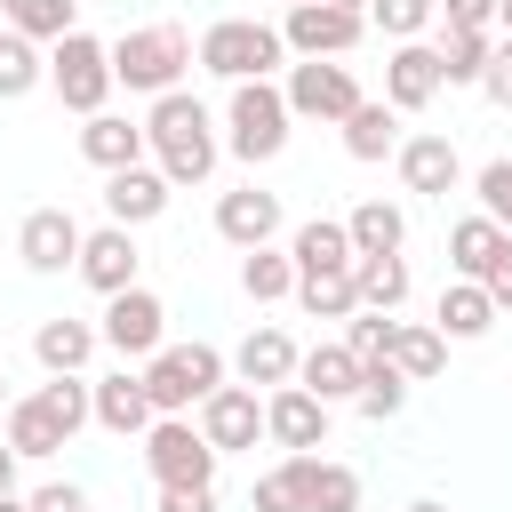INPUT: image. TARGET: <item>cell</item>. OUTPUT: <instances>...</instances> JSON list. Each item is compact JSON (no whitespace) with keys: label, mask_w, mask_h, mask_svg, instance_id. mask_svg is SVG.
Segmentation results:
<instances>
[{"label":"cell","mask_w":512,"mask_h":512,"mask_svg":"<svg viewBox=\"0 0 512 512\" xmlns=\"http://www.w3.org/2000/svg\"><path fill=\"white\" fill-rule=\"evenodd\" d=\"M224 352L216 344H160L136 376H144V400H152V416H192L216 384H224Z\"/></svg>","instance_id":"obj_6"},{"label":"cell","mask_w":512,"mask_h":512,"mask_svg":"<svg viewBox=\"0 0 512 512\" xmlns=\"http://www.w3.org/2000/svg\"><path fill=\"white\" fill-rule=\"evenodd\" d=\"M192 64L240 88V80H272V72L288 64V48H280V24H264V16H216V24L200 32Z\"/></svg>","instance_id":"obj_4"},{"label":"cell","mask_w":512,"mask_h":512,"mask_svg":"<svg viewBox=\"0 0 512 512\" xmlns=\"http://www.w3.org/2000/svg\"><path fill=\"white\" fill-rule=\"evenodd\" d=\"M312 512H360V472L336 456H312Z\"/></svg>","instance_id":"obj_40"},{"label":"cell","mask_w":512,"mask_h":512,"mask_svg":"<svg viewBox=\"0 0 512 512\" xmlns=\"http://www.w3.org/2000/svg\"><path fill=\"white\" fill-rule=\"evenodd\" d=\"M400 184L408 192H424V200H448L456 184H464V152H456V136H440V128H424V136H400Z\"/></svg>","instance_id":"obj_14"},{"label":"cell","mask_w":512,"mask_h":512,"mask_svg":"<svg viewBox=\"0 0 512 512\" xmlns=\"http://www.w3.org/2000/svg\"><path fill=\"white\" fill-rule=\"evenodd\" d=\"M120 360H152L160 344H168V304L136 280V288H120V296H104V328H96Z\"/></svg>","instance_id":"obj_10"},{"label":"cell","mask_w":512,"mask_h":512,"mask_svg":"<svg viewBox=\"0 0 512 512\" xmlns=\"http://www.w3.org/2000/svg\"><path fill=\"white\" fill-rule=\"evenodd\" d=\"M480 96L512 112V40H504V32H496V48H488V64H480Z\"/></svg>","instance_id":"obj_43"},{"label":"cell","mask_w":512,"mask_h":512,"mask_svg":"<svg viewBox=\"0 0 512 512\" xmlns=\"http://www.w3.org/2000/svg\"><path fill=\"white\" fill-rule=\"evenodd\" d=\"M392 328H400L392 312H352V320H344V352H352L360 368H384V360H392Z\"/></svg>","instance_id":"obj_39"},{"label":"cell","mask_w":512,"mask_h":512,"mask_svg":"<svg viewBox=\"0 0 512 512\" xmlns=\"http://www.w3.org/2000/svg\"><path fill=\"white\" fill-rule=\"evenodd\" d=\"M440 16V0H368V24L400 48V40H424V24Z\"/></svg>","instance_id":"obj_41"},{"label":"cell","mask_w":512,"mask_h":512,"mask_svg":"<svg viewBox=\"0 0 512 512\" xmlns=\"http://www.w3.org/2000/svg\"><path fill=\"white\" fill-rule=\"evenodd\" d=\"M496 240H504V232H496L488 216H456V224H448V280H480L488 256H496Z\"/></svg>","instance_id":"obj_33"},{"label":"cell","mask_w":512,"mask_h":512,"mask_svg":"<svg viewBox=\"0 0 512 512\" xmlns=\"http://www.w3.org/2000/svg\"><path fill=\"white\" fill-rule=\"evenodd\" d=\"M80 424H88V384L80 376H48L40 392L8 400V448L16 456H56V448H72Z\"/></svg>","instance_id":"obj_3"},{"label":"cell","mask_w":512,"mask_h":512,"mask_svg":"<svg viewBox=\"0 0 512 512\" xmlns=\"http://www.w3.org/2000/svg\"><path fill=\"white\" fill-rule=\"evenodd\" d=\"M328 8H352V16H368V0H328Z\"/></svg>","instance_id":"obj_50"},{"label":"cell","mask_w":512,"mask_h":512,"mask_svg":"<svg viewBox=\"0 0 512 512\" xmlns=\"http://www.w3.org/2000/svg\"><path fill=\"white\" fill-rule=\"evenodd\" d=\"M216 232L248 256V248H272V232H280V192H264V184H240V192H224L216 200Z\"/></svg>","instance_id":"obj_19"},{"label":"cell","mask_w":512,"mask_h":512,"mask_svg":"<svg viewBox=\"0 0 512 512\" xmlns=\"http://www.w3.org/2000/svg\"><path fill=\"white\" fill-rule=\"evenodd\" d=\"M368 40V16L352 8H328V0H304V8H280V48L296 64H336Z\"/></svg>","instance_id":"obj_9"},{"label":"cell","mask_w":512,"mask_h":512,"mask_svg":"<svg viewBox=\"0 0 512 512\" xmlns=\"http://www.w3.org/2000/svg\"><path fill=\"white\" fill-rule=\"evenodd\" d=\"M472 200H480V216H488L496 232H512V152H496V160L472 176Z\"/></svg>","instance_id":"obj_42"},{"label":"cell","mask_w":512,"mask_h":512,"mask_svg":"<svg viewBox=\"0 0 512 512\" xmlns=\"http://www.w3.org/2000/svg\"><path fill=\"white\" fill-rule=\"evenodd\" d=\"M152 512H216V488H160Z\"/></svg>","instance_id":"obj_47"},{"label":"cell","mask_w":512,"mask_h":512,"mask_svg":"<svg viewBox=\"0 0 512 512\" xmlns=\"http://www.w3.org/2000/svg\"><path fill=\"white\" fill-rule=\"evenodd\" d=\"M296 384H304L320 408H336V400H352V392H360V360H352L344 344H312V352L296 360Z\"/></svg>","instance_id":"obj_27"},{"label":"cell","mask_w":512,"mask_h":512,"mask_svg":"<svg viewBox=\"0 0 512 512\" xmlns=\"http://www.w3.org/2000/svg\"><path fill=\"white\" fill-rule=\"evenodd\" d=\"M496 32H440L432 56H440V88H480V64H488Z\"/></svg>","instance_id":"obj_32"},{"label":"cell","mask_w":512,"mask_h":512,"mask_svg":"<svg viewBox=\"0 0 512 512\" xmlns=\"http://www.w3.org/2000/svg\"><path fill=\"white\" fill-rule=\"evenodd\" d=\"M280 96H288V120H328L336 128L360 104V80H352V64H288Z\"/></svg>","instance_id":"obj_11"},{"label":"cell","mask_w":512,"mask_h":512,"mask_svg":"<svg viewBox=\"0 0 512 512\" xmlns=\"http://www.w3.org/2000/svg\"><path fill=\"white\" fill-rule=\"evenodd\" d=\"M264 440H280L288 456H320L328 448V408L304 384H272L264 392Z\"/></svg>","instance_id":"obj_13"},{"label":"cell","mask_w":512,"mask_h":512,"mask_svg":"<svg viewBox=\"0 0 512 512\" xmlns=\"http://www.w3.org/2000/svg\"><path fill=\"white\" fill-rule=\"evenodd\" d=\"M184 72H192L184 24H136L112 40V88H128V96H168V88H184Z\"/></svg>","instance_id":"obj_2"},{"label":"cell","mask_w":512,"mask_h":512,"mask_svg":"<svg viewBox=\"0 0 512 512\" xmlns=\"http://www.w3.org/2000/svg\"><path fill=\"white\" fill-rule=\"evenodd\" d=\"M144 472H152V488H216V448L200 440L192 416H152L144 424Z\"/></svg>","instance_id":"obj_8"},{"label":"cell","mask_w":512,"mask_h":512,"mask_svg":"<svg viewBox=\"0 0 512 512\" xmlns=\"http://www.w3.org/2000/svg\"><path fill=\"white\" fill-rule=\"evenodd\" d=\"M16 256H24L32 272H72V264H80V216H72V208H32V216L16 224Z\"/></svg>","instance_id":"obj_16"},{"label":"cell","mask_w":512,"mask_h":512,"mask_svg":"<svg viewBox=\"0 0 512 512\" xmlns=\"http://www.w3.org/2000/svg\"><path fill=\"white\" fill-rule=\"evenodd\" d=\"M344 240H352V256H400V248H408V216L376 192V200H360V208L344 216Z\"/></svg>","instance_id":"obj_25"},{"label":"cell","mask_w":512,"mask_h":512,"mask_svg":"<svg viewBox=\"0 0 512 512\" xmlns=\"http://www.w3.org/2000/svg\"><path fill=\"white\" fill-rule=\"evenodd\" d=\"M496 32H504V40H512V0H496Z\"/></svg>","instance_id":"obj_49"},{"label":"cell","mask_w":512,"mask_h":512,"mask_svg":"<svg viewBox=\"0 0 512 512\" xmlns=\"http://www.w3.org/2000/svg\"><path fill=\"white\" fill-rule=\"evenodd\" d=\"M248 512H312V456L272 464V472L248 488Z\"/></svg>","instance_id":"obj_31"},{"label":"cell","mask_w":512,"mask_h":512,"mask_svg":"<svg viewBox=\"0 0 512 512\" xmlns=\"http://www.w3.org/2000/svg\"><path fill=\"white\" fill-rule=\"evenodd\" d=\"M296 304H304L312 320H352V312H360L352 264H344V272H296Z\"/></svg>","instance_id":"obj_35"},{"label":"cell","mask_w":512,"mask_h":512,"mask_svg":"<svg viewBox=\"0 0 512 512\" xmlns=\"http://www.w3.org/2000/svg\"><path fill=\"white\" fill-rule=\"evenodd\" d=\"M168 192H176V184H168L160 168H144V160H136V168H112V176H104V216L136 232V224L168 216Z\"/></svg>","instance_id":"obj_18"},{"label":"cell","mask_w":512,"mask_h":512,"mask_svg":"<svg viewBox=\"0 0 512 512\" xmlns=\"http://www.w3.org/2000/svg\"><path fill=\"white\" fill-rule=\"evenodd\" d=\"M40 80H48V56H40V48L24 40V32H8V24H0V104L32 96Z\"/></svg>","instance_id":"obj_36"},{"label":"cell","mask_w":512,"mask_h":512,"mask_svg":"<svg viewBox=\"0 0 512 512\" xmlns=\"http://www.w3.org/2000/svg\"><path fill=\"white\" fill-rule=\"evenodd\" d=\"M0 24H8V32H24L32 48H40V40L56 48L64 32H80V24H72V0H0Z\"/></svg>","instance_id":"obj_34"},{"label":"cell","mask_w":512,"mask_h":512,"mask_svg":"<svg viewBox=\"0 0 512 512\" xmlns=\"http://www.w3.org/2000/svg\"><path fill=\"white\" fill-rule=\"evenodd\" d=\"M16 464H24V456H16L8 440H0V496H16Z\"/></svg>","instance_id":"obj_48"},{"label":"cell","mask_w":512,"mask_h":512,"mask_svg":"<svg viewBox=\"0 0 512 512\" xmlns=\"http://www.w3.org/2000/svg\"><path fill=\"white\" fill-rule=\"evenodd\" d=\"M240 288H248V304H280V296H296V264L280 248H248L240 256Z\"/></svg>","instance_id":"obj_37"},{"label":"cell","mask_w":512,"mask_h":512,"mask_svg":"<svg viewBox=\"0 0 512 512\" xmlns=\"http://www.w3.org/2000/svg\"><path fill=\"white\" fill-rule=\"evenodd\" d=\"M144 152H152V168H160L168 184H208V176H216V152H224L216 112H208L192 88L152 96V112H144Z\"/></svg>","instance_id":"obj_1"},{"label":"cell","mask_w":512,"mask_h":512,"mask_svg":"<svg viewBox=\"0 0 512 512\" xmlns=\"http://www.w3.org/2000/svg\"><path fill=\"white\" fill-rule=\"evenodd\" d=\"M136 264H144V256H136V232H128V224H96V232H80V264H72V272H80L96 296L136 288Z\"/></svg>","instance_id":"obj_15"},{"label":"cell","mask_w":512,"mask_h":512,"mask_svg":"<svg viewBox=\"0 0 512 512\" xmlns=\"http://www.w3.org/2000/svg\"><path fill=\"white\" fill-rule=\"evenodd\" d=\"M440 32H496V0H440Z\"/></svg>","instance_id":"obj_44"},{"label":"cell","mask_w":512,"mask_h":512,"mask_svg":"<svg viewBox=\"0 0 512 512\" xmlns=\"http://www.w3.org/2000/svg\"><path fill=\"white\" fill-rule=\"evenodd\" d=\"M0 416H8V376H0Z\"/></svg>","instance_id":"obj_52"},{"label":"cell","mask_w":512,"mask_h":512,"mask_svg":"<svg viewBox=\"0 0 512 512\" xmlns=\"http://www.w3.org/2000/svg\"><path fill=\"white\" fill-rule=\"evenodd\" d=\"M24 512H88V496H80L72 480H48V488H32V496H24Z\"/></svg>","instance_id":"obj_46"},{"label":"cell","mask_w":512,"mask_h":512,"mask_svg":"<svg viewBox=\"0 0 512 512\" xmlns=\"http://www.w3.org/2000/svg\"><path fill=\"white\" fill-rule=\"evenodd\" d=\"M288 96H280V80H240L232 96H224V152L232 160H248V168H264V160H280L288 152Z\"/></svg>","instance_id":"obj_5"},{"label":"cell","mask_w":512,"mask_h":512,"mask_svg":"<svg viewBox=\"0 0 512 512\" xmlns=\"http://www.w3.org/2000/svg\"><path fill=\"white\" fill-rule=\"evenodd\" d=\"M0 512H24V504H16V496H0Z\"/></svg>","instance_id":"obj_53"},{"label":"cell","mask_w":512,"mask_h":512,"mask_svg":"<svg viewBox=\"0 0 512 512\" xmlns=\"http://www.w3.org/2000/svg\"><path fill=\"white\" fill-rule=\"evenodd\" d=\"M408 512H448V504H432V496H424V504H408Z\"/></svg>","instance_id":"obj_51"},{"label":"cell","mask_w":512,"mask_h":512,"mask_svg":"<svg viewBox=\"0 0 512 512\" xmlns=\"http://www.w3.org/2000/svg\"><path fill=\"white\" fill-rule=\"evenodd\" d=\"M48 88L64 96V112L96 120L104 96H112V40H96V32H64V40L48 48Z\"/></svg>","instance_id":"obj_7"},{"label":"cell","mask_w":512,"mask_h":512,"mask_svg":"<svg viewBox=\"0 0 512 512\" xmlns=\"http://www.w3.org/2000/svg\"><path fill=\"white\" fill-rule=\"evenodd\" d=\"M440 96V56H432V40H400L392 56H384V104L392 112H424Z\"/></svg>","instance_id":"obj_17"},{"label":"cell","mask_w":512,"mask_h":512,"mask_svg":"<svg viewBox=\"0 0 512 512\" xmlns=\"http://www.w3.org/2000/svg\"><path fill=\"white\" fill-rule=\"evenodd\" d=\"M288 264H296V272H344V264H352V240H344V224H336V216H312V224H296V232H288Z\"/></svg>","instance_id":"obj_28"},{"label":"cell","mask_w":512,"mask_h":512,"mask_svg":"<svg viewBox=\"0 0 512 512\" xmlns=\"http://www.w3.org/2000/svg\"><path fill=\"white\" fill-rule=\"evenodd\" d=\"M88 424H104V432H120V440H144V424H152V400H144V376H128V368H112L104 384H88Z\"/></svg>","instance_id":"obj_20"},{"label":"cell","mask_w":512,"mask_h":512,"mask_svg":"<svg viewBox=\"0 0 512 512\" xmlns=\"http://www.w3.org/2000/svg\"><path fill=\"white\" fill-rule=\"evenodd\" d=\"M432 328H440L448 344H472V336H488V328H496V304H488V288H480V280H448V288H440V312H432Z\"/></svg>","instance_id":"obj_26"},{"label":"cell","mask_w":512,"mask_h":512,"mask_svg":"<svg viewBox=\"0 0 512 512\" xmlns=\"http://www.w3.org/2000/svg\"><path fill=\"white\" fill-rule=\"evenodd\" d=\"M352 296H360V312H400L408 304V264L400 256H352Z\"/></svg>","instance_id":"obj_29"},{"label":"cell","mask_w":512,"mask_h":512,"mask_svg":"<svg viewBox=\"0 0 512 512\" xmlns=\"http://www.w3.org/2000/svg\"><path fill=\"white\" fill-rule=\"evenodd\" d=\"M480 288H488V304H496V312H512V232L496 240V256H488V272H480Z\"/></svg>","instance_id":"obj_45"},{"label":"cell","mask_w":512,"mask_h":512,"mask_svg":"<svg viewBox=\"0 0 512 512\" xmlns=\"http://www.w3.org/2000/svg\"><path fill=\"white\" fill-rule=\"evenodd\" d=\"M96 344H104V336H96L88 320H72V312H48V320L32 328V360H40L48 376H80V368L96 360Z\"/></svg>","instance_id":"obj_21"},{"label":"cell","mask_w":512,"mask_h":512,"mask_svg":"<svg viewBox=\"0 0 512 512\" xmlns=\"http://www.w3.org/2000/svg\"><path fill=\"white\" fill-rule=\"evenodd\" d=\"M352 408L368 416V424H384V416H400L408 408V376L384 360V368H360V392H352Z\"/></svg>","instance_id":"obj_38"},{"label":"cell","mask_w":512,"mask_h":512,"mask_svg":"<svg viewBox=\"0 0 512 512\" xmlns=\"http://www.w3.org/2000/svg\"><path fill=\"white\" fill-rule=\"evenodd\" d=\"M336 128H344V152H352V160H384V152H400V112H392L384 96H360Z\"/></svg>","instance_id":"obj_24"},{"label":"cell","mask_w":512,"mask_h":512,"mask_svg":"<svg viewBox=\"0 0 512 512\" xmlns=\"http://www.w3.org/2000/svg\"><path fill=\"white\" fill-rule=\"evenodd\" d=\"M80 160L88 168H136L144 160V120H128V112H96L88 128H80Z\"/></svg>","instance_id":"obj_23"},{"label":"cell","mask_w":512,"mask_h":512,"mask_svg":"<svg viewBox=\"0 0 512 512\" xmlns=\"http://www.w3.org/2000/svg\"><path fill=\"white\" fill-rule=\"evenodd\" d=\"M392 368H400L408 384H432V376L448 368V336L424 328V320H400V328H392Z\"/></svg>","instance_id":"obj_30"},{"label":"cell","mask_w":512,"mask_h":512,"mask_svg":"<svg viewBox=\"0 0 512 512\" xmlns=\"http://www.w3.org/2000/svg\"><path fill=\"white\" fill-rule=\"evenodd\" d=\"M200 440H208L216 456L256 448V440H264V400H256V384H216V392L200 400Z\"/></svg>","instance_id":"obj_12"},{"label":"cell","mask_w":512,"mask_h":512,"mask_svg":"<svg viewBox=\"0 0 512 512\" xmlns=\"http://www.w3.org/2000/svg\"><path fill=\"white\" fill-rule=\"evenodd\" d=\"M280 8H304V0H280Z\"/></svg>","instance_id":"obj_54"},{"label":"cell","mask_w":512,"mask_h":512,"mask_svg":"<svg viewBox=\"0 0 512 512\" xmlns=\"http://www.w3.org/2000/svg\"><path fill=\"white\" fill-rule=\"evenodd\" d=\"M296 360H304V352H296V336H288V328H272V320H264V328H248V336H240V352H232L240 384H264V392H272V384H296Z\"/></svg>","instance_id":"obj_22"}]
</instances>
